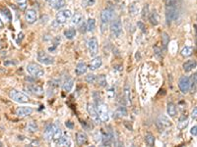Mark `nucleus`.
Wrapping results in <instances>:
<instances>
[{
  "instance_id": "nucleus-20",
  "label": "nucleus",
  "mask_w": 197,
  "mask_h": 147,
  "mask_svg": "<svg viewBox=\"0 0 197 147\" xmlns=\"http://www.w3.org/2000/svg\"><path fill=\"white\" fill-rule=\"evenodd\" d=\"M76 141H77L79 145H84V144H86L88 141L87 134L85 133L84 131H78L77 133H76Z\"/></svg>"
},
{
  "instance_id": "nucleus-23",
  "label": "nucleus",
  "mask_w": 197,
  "mask_h": 147,
  "mask_svg": "<svg viewBox=\"0 0 197 147\" xmlns=\"http://www.w3.org/2000/svg\"><path fill=\"white\" fill-rule=\"evenodd\" d=\"M73 86H74V79L72 78H68L65 81L63 82L62 88L65 92H70V91L72 90Z\"/></svg>"
},
{
  "instance_id": "nucleus-39",
  "label": "nucleus",
  "mask_w": 197,
  "mask_h": 147,
  "mask_svg": "<svg viewBox=\"0 0 197 147\" xmlns=\"http://www.w3.org/2000/svg\"><path fill=\"white\" fill-rule=\"evenodd\" d=\"M162 39H163L164 47L166 48L167 43H169V41H170V37H169V35H167V32H163V34H162Z\"/></svg>"
},
{
  "instance_id": "nucleus-33",
  "label": "nucleus",
  "mask_w": 197,
  "mask_h": 147,
  "mask_svg": "<svg viewBox=\"0 0 197 147\" xmlns=\"http://www.w3.org/2000/svg\"><path fill=\"white\" fill-rule=\"evenodd\" d=\"M149 21L150 23L152 24L153 26H157L158 25V16L156 11H153L151 14L149 15Z\"/></svg>"
},
{
  "instance_id": "nucleus-45",
  "label": "nucleus",
  "mask_w": 197,
  "mask_h": 147,
  "mask_svg": "<svg viewBox=\"0 0 197 147\" xmlns=\"http://www.w3.org/2000/svg\"><path fill=\"white\" fill-rule=\"evenodd\" d=\"M79 31H80V32H82V34H84V32L87 31V25L85 23L81 24L80 25V28H79Z\"/></svg>"
},
{
  "instance_id": "nucleus-49",
  "label": "nucleus",
  "mask_w": 197,
  "mask_h": 147,
  "mask_svg": "<svg viewBox=\"0 0 197 147\" xmlns=\"http://www.w3.org/2000/svg\"><path fill=\"white\" fill-rule=\"evenodd\" d=\"M65 126H67L68 128H73V126H74V125H73L72 122H70V121H68V122L65 123Z\"/></svg>"
},
{
  "instance_id": "nucleus-24",
  "label": "nucleus",
  "mask_w": 197,
  "mask_h": 147,
  "mask_svg": "<svg viewBox=\"0 0 197 147\" xmlns=\"http://www.w3.org/2000/svg\"><path fill=\"white\" fill-rule=\"evenodd\" d=\"M87 70H88V67H87L86 63H84V62H80V63H78V65L75 68V72L78 76L83 75V74H85L87 72Z\"/></svg>"
},
{
  "instance_id": "nucleus-14",
  "label": "nucleus",
  "mask_w": 197,
  "mask_h": 147,
  "mask_svg": "<svg viewBox=\"0 0 197 147\" xmlns=\"http://www.w3.org/2000/svg\"><path fill=\"white\" fill-rule=\"evenodd\" d=\"M87 111H88V114L90 115V117L94 120V122L97 123H100L101 120H100V118H99L98 111H97V108L95 107V106L89 103V104L87 105Z\"/></svg>"
},
{
  "instance_id": "nucleus-25",
  "label": "nucleus",
  "mask_w": 197,
  "mask_h": 147,
  "mask_svg": "<svg viewBox=\"0 0 197 147\" xmlns=\"http://www.w3.org/2000/svg\"><path fill=\"white\" fill-rule=\"evenodd\" d=\"M123 95H124V99L127 104H130L131 103V90L130 86H129L128 83H126L124 85V89H123Z\"/></svg>"
},
{
  "instance_id": "nucleus-12",
  "label": "nucleus",
  "mask_w": 197,
  "mask_h": 147,
  "mask_svg": "<svg viewBox=\"0 0 197 147\" xmlns=\"http://www.w3.org/2000/svg\"><path fill=\"white\" fill-rule=\"evenodd\" d=\"M25 88L27 90H29L32 94H34V95H38V96H40L43 94V88L42 86H40V85L38 84H35V83H28L27 85L25 86Z\"/></svg>"
},
{
  "instance_id": "nucleus-32",
  "label": "nucleus",
  "mask_w": 197,
  "mask_h": 147,
  "mask_svg": "<svg viewBox=\"0 0 197 147\" xmlns=\"http://www.w3.org/2000/svg\"><path fill=\"white\" fill-rule=\"evenodd\" d=\"M145 142L148 146H153L155 144V137L151 133H147L145 135Z\"/></svg>"
},
{
  "instance_id": "nucleus-3",
  "label": "nucleus",
  "mask_w": 197,
  "mask_h": 147,
  "mask_svg": "<svg viewBox=\"0 0 197 147\" xmlns=\"http://www.w3.org/2000/svg\"><path fill=\"white\" fill-rule=\"evenodd\" d=\"M178 11L175 5H166V20L167 24L173 22L178 19Z\"/></svg>"
},
{
  "instance_id": "nucleus-51",
  "label": "nucleus",
  "mask_w": 197,
  "mask_h": 147,
  "mask_svg": "<svg viewBox=\"0 0 197 147\" xmlns=\"http://www.w3.org/2000/svg\"><path fill=\"white\" fill-rule=\"evenodd\" d=\"M3 26V23H2V21H1V19H0V29Z\"/></svg>"
},
{
  "instance_id": "nucleus-8",
  "label": "nucleus",
  "mask_w": 197,
  "mask_h": 147,
  "mask_svg": "<svg viewBox=\"0 0 197 147\" xmlns=\"http://www.w3.org/2000/svg\"><path fill=\"white\" fill-rule=\"evenodd\" d=\"M178 87L182 93L186 94L190 90V79L187 76H182L178 81Z\"/></svg>"
},
{
  "instance_id": "nucleus-41",
  "label": "nucleus",
  "mask_w": 197,
  "mask_h": 147,
  "mask_svg": "<svg viewBox=\"0 0 197 147\" xmlns=\"http://www.w3.org/2000/svg\"><path fill=\"white\" fill-rule=\"evenodd\" d=\"M59 42H60V37H58V36H57V37H55L54 39H53V46H52V47H49V48H48L49 51H53V50L58 46V44H59Z\"/></svg>"
},
{
  "instance_id": "nucleus-42",
  "label": "nucleus",
  "mask_w": 197,
  "mask_h": 147,
  "mask_svg": "<svg viewBox=\"0 0 197 147\" xmlns=\"http://www.w3.org/2000/svg\"><path fill=\"white\" fill-rule=\"evenodd\" d=\"M1 12H2V14L4 15V16H6L8 19L9 20H11V14H10V11L8 10L7 8H2L1 9Z\"/></svg>"
},
{
  "instance_id": "nucleus-46",
  "label": "nucleus",
  "mask_w": 197,
  "mask_h": 147,
  "mask_svg": "<svg viewBox=\"0 0 197 147\" xmlns=\"http://www.w3.org/2000/svg\"><path fill=\"white\" fill-rule=\"evenodd\" d=\"M137 25H138V28H139V29H141V31L146 32V31H147V29H146V26L144 25V24H143L142 22H138Z\"/></svg>"
},
{
  "instance_id": "nucleus-16",
  "label": "nucleus",
  "mask_w": 197,
  "mask_h": 147,
  "mask_svg": "<svg viewBox=\"0 0 197 147\" xmlns=\"http://www.w3.org/2000/svg\"><path fill=\"white\" fill-rule=\"evenodd\" d=\"M25 19H26V21H27V23L34 24L38 19L37 11L34 10V9H29V10H27L26 11V13H25Z\"/></svg>"
},
{
  "instance_id": "nucleus-19",
  "label": "nucleus",
  "mask_w": 197,
  "mask_h": 147,
  "mask_svg": "<svg viewBox=\"0 0 197 147\" xmlns=\"http://www.w3.org/2000/svg\"><path fill=\"white\" fill-rule=\"evenodd\" d=\"M102 60L101 57H95L91 61V63L89 65V69L91 71H96L97 69H99L100 67L102 66Z\"/></svg>"
},
{
  "instance_id": "nucleus-35",
  "label": "nucleus",
  "mask_w": 197,
  "mask_h": 147,
  "mask_svg": "<svg viewBox=\"0 0 197 147\" xmlns=\"http://www.w3.org/2000/svg\"><path fill=\"white\" fill-rule=\"evenodd\" d=\"M62 136V131L58 126H55V131H54V135H53V140L58 141L60 139V137Z\"/></svg>"
},
{
  "instance_id": "nucleus-44",
  "label": "nucleus",
  "mask_w": 197,
  "mask_h": 147,
  "mask_svg": "<svg viewBox=\"0 0 197 147\" xmlns=\"http://www.w3.org/2000/svg\"><path fill=\"white\" fill-rule=\"evenodd\" d=\"M95 2H96V0H84L83 4H84V6L88 7V6H93L95 4Z\"/></svg>"
},
{
  "instance_id": "nucleus-1",
  "label": "nucleus",
  "mask_w": 197,
  "mask_h": 147,
  "mask_svg": "<svg viewBox=\"0 0 197 147\" xmlns=\"http://www.w3.org/2000/svg\"><path fill=\"white\" fill-rule=\"evenodd\" d=\"M27 72L35 78H40L45 76V70L40 65L37 63H30L27 66Z\"/></svg>"
},
{
  "instance_id": "nucleus-53",
  "label": "nucleus",
  "mask_w": 197,
  "mask_h": 147,
  "mask_svg": "<svg viewBox=\"0 0 197 147\" xmlns=\"http://www.w3.org/2000/svg\"><path fill=\"white\" fill-rule=\"evenodd\" d=\"M0 49H1V45H0Z\"/></svg>"
},
{
  "instance_id": "nucleus-29",
  "label": "nucleus",
  "mask_w": 197,
  "mask_h": 147,
  "mask_svg": "<svg viewBox=\"0 0 197 147\" xmlns=\"http://www.w3.org/2000/svg\"><path fill=\"white\" fill-rule=\"evenodd\" d=\"M27 131L31 133H34V132L38 131V125L35 121H31L30 123L27 125Z\"/></svg>"
},
{
  "instance_id": "nucleus-11",
  "label": "nucleus",
  "mask_w": 197,
  "mask_h": 147,
  "mask_svg": "<svg viewBox=\"0 0 197 147\" xmlns=\"http://www.w3.org/2000/svg\"><path fill=\"white\" fill-rule=\"evenodd\" d=\"M87 46L91 57H95L97 53H98V40H97V38L92 37L91 39L88 40Z\"/></svg>"
},
{
  "instance_id": "nucleus-27",
  "label": "nucleus",
  "mask_w": 197,
  "mask_h": 147,
  "mask_svg": "<svg viewBox=\"0 0 197 147\" xmlns=\"http://www.w3.org/2000/svg\"><path fill=\"white\" fill-rule=\"evenodd\" d=\"M64 36H65L67 39H73L76 36V29H67L64 31Z\"/></svg>"
},
{
  "instance_id": "nucleus-47",
  "label": "nucleus",
  "mask_w": 197,
  "mask_h": 147,
  "mask_svg": "<svg viewBox=\"0 0 197 147\" xmlns=\"http://www.w3.org/2000/svg\"><path fill=\"white\" fill-rule=\"evenodd\" d=\"M190 133L192 134V135H194V136H196V135H197V126H192V128H191Z\"/></svg>"
},
{
  "instance_id": "nucleus-10",
  "label": "nucleus",
  "mask_w": 197,
  "mask_h": 147,
  "mask_svg": "<svg viewBox=\"0 0 197 147\" xmlns=\"http://www.w3.org/2000/svg\"><path fill=\"white\" fill-rule=\"evenodd\" d=\"M102 141L105 146H110L114 142L113 133L111 131H105L102 132Z\"/></svg>"
},
{
  "instance_id": "nucleus-18",
  "label": "nucleus",
  "mask_w": 197,
  "mask_h": 147,
  "mask_svg": "<svg viewBox=\"0 0 197 147\" xmlns=\"http://www.w3.org/2000/svg\"><path fill=\"white\" fill-rule=\"evenodd\" d=\"M48 5L56 10H60L65 6V0H46Z\"/></svg>"
},
{
  "instance_id": "nucleus-34",
  "label": "nucleus",
  "mask_w": 197,
  "mask_h": 147,
  "mask_svg": "<svg viewBox=\"0 0 197 147\" xmlns=\"http://www.w3.org/2000/svg\"><path fill=\"white\" fill-rule=\"evenodd\" d=\"M97 82L101 87H105L107 85V78H105V75H100L98 78H97Z\"/></svg>"
},
{
  "instance_id": "nucleus-26",
  "label": "nucleus",
  "mask_w": 197,
  "mask_h": 147,
  "mask_svg": "<svg viewBox=\"0 0 197 147\" xmlns=\"http://www.w3.org/2000/svg\"><path fill=\"white\" fill-rule=\"evenodd\" d=\"M167 113L170 117H175L176 115V107L172 102L167 103Z\"/></svg>"
},
{
  "instance_id": "nucleus-22",
  "label": "nucleus",
  "mask_w": 197,
  "mask_h": 147,
  "mask_svg": "<svg viewBox=\"0 0 197 147\" xmlns=\"http://www.w3.org/2000/svg\"><path fill=\"white\" fill-rule=\"evenodd\" d=\"M125 116H127V110H126L124 106H120L113 113V118H115V119H119V118H122Z\"/></svg>"
},
{
  "instance_id": "nucleus-9",
  "label": "nucleus",
  "mask_w": 197,
  "mask_h": 147,
  "mask_svg": "<svg viewBox=\"0 0 197 147\" xmlns=\"http://www.w3.org/2000/svg\"><path fill=\"white\" fill-rule=\"evenodd\" d=\"M72 17V13L70 10H61L56 14L55 16V21H56L57 24H64L67 20L70 19Z\"/></svg>"
},
{
  "instance_id": "nucleus-17",
  "label": "nucleus",
  "mask_w": 197,
  "mask_h": 147,
  "mask_svg": "<svg viewBox=\"0 0 197 147\" xmlns=\"http://www.w3.org/2000/svg\"><path fill=\"white\" fill-rule=\"evenodd\" d=\"M54 131H55V126H54V125L48 123V125L45 126V137L46 140L51 141V140L53 139Z\"/></svg>"
},
{
  "instance_id": "nucleus-30",
  "label": "nucleus",
  "mask_w": 197,
  "mask_h": 147,
  "mask_svg": "<svg viewBox=\"0 0 197 147\" xmlns=\"http://www.w3.org/2000/svg\"><path fill=\"white\" fill-rule=\"evenodd\" d=\"M87 31H94L96 29V20L95 19H90L87 21Z\"/></svg>"
},
{
  "instance_id": "nucleus-2",
  "label": "nucleus",
  "mask_w": 197,
  "mask_h": 147,
  "mask_svg": "<svg viewBox=\"0 0 197 147\" xmlns=\"http://www.w3.org/2000/svg\"><path fill=\"white\" fill-rule=\"evenodd\" d=\"M9 97L13 100V101L18 102V103H28L30 101V98H29L28 95H26L25 93H23L21 91L16 90V89L10 90Z\"/></svg>"
},
{
  "instance_id": "nucleus-13",
  "label": "nucleus",
  "mask_w": 197,
  "mask_h": 147,
  "mask_svg": "<svg viewBox=\"0 0 197 147\" xmlns=\"http://www.w3.org/2000/svg\"><path fill=\"white\" fill-rule=\"evenodd\" d=\"M157 126L159 129L163 131L165 128H167L170 126H172V122L167 119V117L166 116H160L157 120Z\"/></svg>"
},
{
  "instance_id": "nucleus-7",
  "label": "nucleus",
  "mask_w": 197,
  "mask_h": 147,
  "mask_svg": "<svg viewBox=\"0 0 197 147\" xmlns=\"http://www.w3.org/2000/svg\"><path fill=\"white\" fill-rule=\"evenodd\" d=\"M38 61L43 65H52L54 64V58L48 54L45 51H40L38 53Z\"/></svg>"
},
{
  "instance_id": "nucleus-5",
  "label": "nucleus",
  "mask_w": 197,
  "mask_h": 147,
  "mask_svg": "<svg viewBox=\"0 0 197 147\" xmlns=\"http://www.w3.org/2000/svg\"><path fill=\"white\" fill-rule=\"evenodd\" d=\"M113 9L111 7H107L102 11L101 13V21L102 26H107L108 23L113 20Z\"/></svg>"
},
{
  "instance_id": "nucleus-31",
  "label": "nucleus",
  "mask_w": 197,
  "mask_h": 147,
  "mask_svg": "<svg viewBox=\"0 0 197 147\" xmlns=\"http://www.w3.org/2000/svg\"><path fill=\"white\" fill-rule=\"evenodd\" d=\"M180 53H181V55L183 56V57H189V56L192 55L193 49H192V47H190V46H185V47L182 48Z\"/></svg>"
},
{
  "instance_id": "nucleus-4",
  "label": "nucleus",
  "mask_w": 197,
  "mask_h": 147,
  "mask_svg": "<svg viewBox=\"0 0 197 147\" xmlns=\"http://www.w3.org/2000/svg\"><path fill=\"white\" fill-rule=\"evenodd\" d=\"M110 35L113 37H118L120 36L122 32V24L120 22V20H113L110 24Z\"/></svg>"
},
{
  "instance_id": "nucleus-15",
  "label": "nucleus",
  "mask_w": 197,
  "mask_h": 147,
  "mask_svg": "<svg viewBox=\"0 0 197 147\" xmlns=\"http://www.w3.org/2000/svg\"><path fill=\"white\" fill-rule=\"evenodd\" d=\"M33 109L31 107H27V106H22V107H18L16 109V115L20 118L27 117L29 115L33 113Z\"/></svg>"
},
{
  "instance_id": "nucleus-48",
  "label": "nucleus",
  "mask_w": 197,
  "mask_h": 147,
  "mask_svg": "<svg viewBox=\"0 0 197 147\" xmlns=\"http://www.w3.org/2000/svg\"><path fill=\"white\" fill-rule=\"evenodd\" d=\"M191 118H192V119H196L197 118V106L193 109L192 112H191Z\"/></svg>"
},
{
  "instance_id": "nucleus-37",
  "label": "nucleus",
  "mask_w": 197,
  "mask_h": 147,
  "mask_svg": "<svg viewBox=\"0 0 197 147\" xmlns=\"http://www.w3.org/2000/svg\"><path fill=\"white\" fill-rule=\"evenodd\" d=\"M97 81V78L94 74H88L86 76V81L88 83H94Z\"/></svg>"
},
{
  "instance_id": "nucleus-52",
  "label": "nucleus",
  "mask_w": 197,
  "mask_h": 147,
  "mask_svg": "<svg viewBox=\"0 0 197 147\" xmlns=\"http://www.w3.org/2000/svg\"><path fill=\"white\" fill-rule=\"evenodd\" d=\"M0 146H2V143H1V142H0Z\"/></svg>"
},
{
  "instance_id": "nucleus-21",
  "label": "nucleus",
  "mask_w": 197,
  "mask_h": 147,
  "mask_svg": "<svg viewBox=\"0 0 197 147\" xmlns=\"http://www.w3.org/2000/svg\"><path fill=\"white\" fill-rule=\"evenodd\" d=\"M197 66V62L195 60H187L185 63H183V65H182V68H183L184 72H190V71H192L194 68H196Z\"/></svg>"
},
{
  "instance_id": "nucleus-40",
  "label": "nucleus",
  "mask_w": 197,
  "mask_h": 147,
  "mask_svg": "<svg viewBox=\"0 0 197 147\" xmlns=\"http://www.w3.org/2000/svg\"><path fill=\"white\" fill-rule=\"evenodd\" d=\"M138 11H139V9L135 4H132L130 6V8H129V13H130L132 16H135V15L138 14Z\"/></svg>"
},
{
  "instance_id": "nucleus-50",
  "label": "nucleus",
  "mask_w": 197,
  "mask_h": 147,
  "mask_svg": "<svg viewBox=\"0 0 197 147\" xmlns=\"http://www.w3.org/2000/svg\"><path fill=\"white\" fill-rule=\"evenodd\" d=\"M17 2L19 3V4H24V3H26V0H16Z\"/></svg>"
},
{
  "instance_id": "nucleus-38",
  "label": "nucleus",
  "mask_w": 197,
  "mask_h": 147,
  "mask_svg": "<svg viewBox=\"0 0 197 147\" xmlns=\"http://www.w3.org/2000/svg\"><path fill=\"white\" fill-rule=\"evenodd\" d=\"M188 125V121L187 119H179V123H178V128L179 129H183L187 126Z\"/></svg>"
},
{
  "instance_id": "nucleus-6",
  "label": "nucleus",
  "mask_w": 197,
  "mask_h": 147,
  "mask_svg": "<svg viewBox=\"0 0 197 147\" xmlns=\"http://www.w3.org/2000/svg\"><path fill=\"white\" fill-rule=\"evenodd\" d=\"M97 111H98L99 118H100V120H101V122H102V123L108 122V119H110L108 111V106L104 104V103H100V104H98V107H97Z\"/></svg>"
},
{
  "instance_id": "nucleus-28",
  "label": "nucleus",
  "mask_w": 197,
  "mask_h": 147,
  "mask_svg": "<svg viewBox=\"0 0 197 147\" xmlns=\"http://www.w3.org/2000/svg\"><path fill=\"white\" fill-rule=\"evenodd\" d=\"M58 145L60 146H70L71 145V142H70V139L67 135H62L60 137V139L57 141Z\"/></svg>"
},
{
  "instance_id": "nucleus-43",
  "label": "nucleus",
  "mask_w": 197,
  "mask_h": 147,
  "mask_svg": "<svg viewBox=\"0 0 197 147\" xmlns=\"http://www.w3.org/2000/svg\"><path fill=\"white\" fill-rule=\"evenodd\" d=\"M149 15V6L148 5H146V6H144V8H143V12H142V17L143 18H145V17H147Z\"/></svg>"
},
{
  "instance_id": "nucleus-36",
  "label": "nucleus",
  "mask_w": 197,
  "mask_h": 147,
  "mask_svg": "<svg viewBox=\"0 0 197 147\" xmlns=\"http://www.w3.org/2000/svg\"><path fill=\"white\" fill-rule=\"evenodd\" d=\"M82 20H83V16H82L81 14H75V16L73 17L72 19V24H74V25H79Z\"/></svg>"
}]
</instances>
